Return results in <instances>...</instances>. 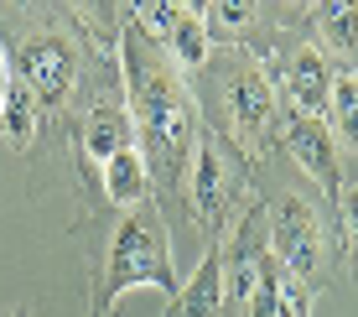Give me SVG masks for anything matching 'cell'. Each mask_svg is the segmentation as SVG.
Here are the masks:
<instances>
[{
	"label": "cell",
	"mask_w": 358,
	"mask_h": 317,
	"mask_svg": "<svg viewBox=\"0 0 358 317\" xmlns=\"http://www.w3.org/2000/svg\"><path fill=\"white\" fill-rule=\"evenodd\" d=\"M135 286L177 291V271H171V250L162 245V229L145 209L125 213L109 245V297H125Z\"/></svg>",
	"instance_id": "cell-2"
},
{
	"label": "cell",
	"mask_w": 358,
	"mask_h": 317,
	"mask_svg": "<svg viewBox=\"0 0 358 317\" xmlns=\"http://www.w3.org/2000/svg\"><path fill=\"white\" fill-rule=\"evenodd\" d=\"M182 6H187L192 16H203V10H208V0H182Z\"/></svg>",
	"instance_id": "cell-20"
},
{
	"label": "cell",
	"mask_w": 358,
	"mask_h": 317,
	"mask_svg": "<svg viewBox=\"0 0 358 317\" xmlns=\"http://www.w3.org/2000/svg\"><path fill=\"white\" fill-rule=\"evenodd\" d=\"M286 94L296 104V115H327L332 99V63L322 47H301L286 63Z\"/></svg>",
	"instance_id": "cell-8"
},
{
	"label": "cell",
	"mask_w": 358,
	"mask_h": 317,
	"mask_svg": "<svg viewBox=\"0 0 358 317\" xmlns=\"http://www.w3.org/2000/svg\"><path fill=\"white\" fill-rule=\"evenodd\" d=\"M218 307H224V260L208 255V260L192 271V281L177 291L171 317H218Z\"/></svg>",
	"instance_id": "cell-12"
},
{
	"label": "cell",
	"mask_w": 358,
	"mask_h": 317,
	"mask_svg": "<svg viewBox=\"0 0 358 317\" xmlns=\"http://www.w3.org/2000/svg\"><path fill=\"white\" fill-rule=\"evenodd\" d=\"M224 156H218V146H197V172H192V203L203 218H218L224 213Z\"/></svg>",
	"instance_id": "cell-14"
},
{
	"label": "cell",
	"mask_w": 358,
	"mask_h": 317,
	"mask_svg": "<svg viewBox=\"0 0 358 317\" xmlns=\"http://www.w3.org/2000/svg\"><path fill=\"white\" fill-rule=\"evenodd\" d=\"M255 21V0H208L203 27L208 31H244Z\"/></svg>",
	"instance_id": "cell-16"
},
{
	"label": "cell",
	"mask_w": 358,
	"mask_h": 317,
	"mask_svg": "<svg viewBox=\"0 0 358 317\" xmlns=\"http://www.w3.org/2000/svg\"><path fill=\"white\" fill-rule=\"evenodd\" d=\"M73 83V52L57 36H36V42L21 47V89L31 94L36 104H63Z\"/></svg>",
	"instance_id": "cell-4"
},
{
	"label": "cell",
	"mask_w": 358,
	"mask_h": 317,
	"mask_svg": "<svg viewBox=\"0 0 358 317\" xmlns=\"http://www.w3.org/2000/svg\"><path fill=\"white\" fill-rule=\"evenodd\" d=\"M244 302H250V317H312L306 281H301V276H291L275 255L260 260L255 286H250V297H244Z\"/></svg>",
	"instance_id": "cell-6"
},
{
	"label": "cell",
	"mask_w": 358,
	"mask_h": 317,
	"mask_svg": "<svg viewBox=\"0 0 358 317\" xmlns=\"http://www.w3.org/2000/svg\"><path fill=\"white\" fill-rule=\"evenodd\" d=\"M135 125H141V141L151 151V162L177 172L182 156H187V141H192V109H187L182 83L166 68L135 73Z\"/></svg>",
	"instance_id": "cell-1"
},
{
	"label": "cell",
	"mask_w": 358,
	"mask_h": 317,
	"mask_svg": "<svg viewBox=\"0 0 358 317\" xmlns=\"http://www.w3.org/2000/svg\"><path fill=\"white\" fill-rule=\"evenodd\" d=\"M31 104H36L31 94L10 83V99H6V109H0V130H6L10 141H31Z\"/></svg>",
	"instance_id": "cell-17"
},
{
	"label": "cell",
	"mask_w": 358,
	"mask_h": 317,
	"mask_svg": "<svg viewBox=\"0 0 358 317\" xmlns=\"http://www.w3.org/2000/svg\"><path fill=\"white\" fill-rule=\"evenodd\" d=\"M286 146H291V162H301L306 177H317L322 188H338V141H332L322 115H291Z\"/></svg>",
	"instance_id": "cell-7"
},
{
	"label": "cell",
	"mask_w": 358,
	"mask_h": 317,
	"mask_svg": "<svg viewBox=\"0 0 358 317\" xmlns=\"http://www.w3.org/2000/svg\"><path fill=\"white\" fill-rule=\"evenodd\" d=\"M317 36H322V52L358 63V0H317Z\"/></svg>",
	"instance_id": "cell-10"
},
{
	"label": "cell",
	"mask_w": 358,
	"mask_h": 317,
	"mask_svg": "<svg viewBox=\"0 0 358 317\" xmlns=\"http://www.w3.org/2000/svg\"><path fill=\"white\" fill-rule=\"evenodd\" d=\"M130 115H125V109H94V115L89 120H83V151H89L94 156V162L99 167H104L109 162V156H115V151H125V146H135L130 141Z\"/></svg>",
	"instance_id": "cell-13"
},
{
	"label": "cell",
	"mask_w": 358,
	"mask_h": 317,
	"mask_svg": "<svg viewBox=\"0 0 358 317\" xmlns=\"http://www.w3.org/2000/svg\"><path fill=\"white\" fill-rule=\"evenodd\" d=\"M89 6H99V10H104V6H109V0H89Z\"/></svg>",
	"instance_id": "cell-21"
},
{
	"label": "cell",
	"mask_w": 358,
	"mask_h": 317,
	"mask_svg": "<svg viewBox=\"0 0 358 317\" xmlns=\"http://www.w3.org/2000/svg\"><path fill=\"white\" fill-rule=\"evenodd\" d=\"M229 109H234V125H239V136H244V141H260L265 125H270V115H275L270 83H265L255 68L234 73V83H229Z\"/></svg>",
	"instance_id": "cell-9"
},
{
	"label": "cell",
	"mask_w": 358,
	"mask_h": 317,
	"mask_svg": "<svg viewBox=\"0 0 358 317\" xmlns=\"http://www.w3.org/2000/svg\"><path fill=\"white\" fill-rule=\"evenodd\" d=\"M6 99H10V68H6V57H0V109H6Z\"/></svg>",
	"instance_id": "cell-19"
},
{
	"label": "cell",
	"mask_w": 358,
	"mask_h": 317,
	"mask_svg": "<svg viewBox=\"0 0 358 317\" xmlns=\"http://www.w3.org/2000/svg\"><path fill=\"white\" fill-rule=\"evenodd\" d=\"M343 229H348V239H353V250H358V188L343 192Z\"/></svg>",
	"instance_id": "cell-18"
},
{
	"label": "cell",
	"mask_w": 358,
	"mask_h": 317,
	"mask_svg": "<svg viewBox=\"0 0 358 317\" xmlns=\"http://www.w3.org/2000/svg\"><path fill=\"white\" fill-rule=\"evenodd\" d=\"M327 109H332V141L338 146H348V151H358V73L348 68V73H332V99H327Z\"/></svg>",
	"instance_id": "cell-15"
},
{
	"label": "cell",
	"mask_w": 358,
	"mask_h": 317,
	"mask_svg": "<svg viewBox=\"0 0 358 317\" xmlns=\"http://www.w3.org/2000/svg\"><path fill=\"white\" fill-rule=\"evenodd\" d=\"M145 27H151L156 47H166L182 68H197L208 57V27H203V16H192V10L182 6V0H156V6L145 10Z\"/></svg>",
	"instance_id": "cell-5"
},
{
	"label": "cell",
	"mask_w": 358,
	"mask_h": 317,
	"mask_svg": "<svg viewBox=\"0 0 358 317\" xmlns=\"http://www.w3.org/2000/svg\"><path fill=\"white\" fill-rule=\"evenodd\" d=\"M270 250H275V260L286 265L291 276H301V281L322 265V224H317V213L306 209L301 198H291V203H280V209H275Z\"/></svg>",
	"instance_id": "cell-3"
},
{
	"label": "cell",
	"mask_w": 358,
	"mask_h": 317,
	"mask_svg": "<svg viewBox=\"0 0 358 317\" xmlns=\"http://www.w3.org/2000/svg\"><path fill=\"white\" fill-rule=\"evenodd\" d=\"M151 188V167H145V151L141 146H125L104 162V192L120 203V209H135Z\"/></svg>",
	"instance_id": "cell-11"
}]
</instances>
